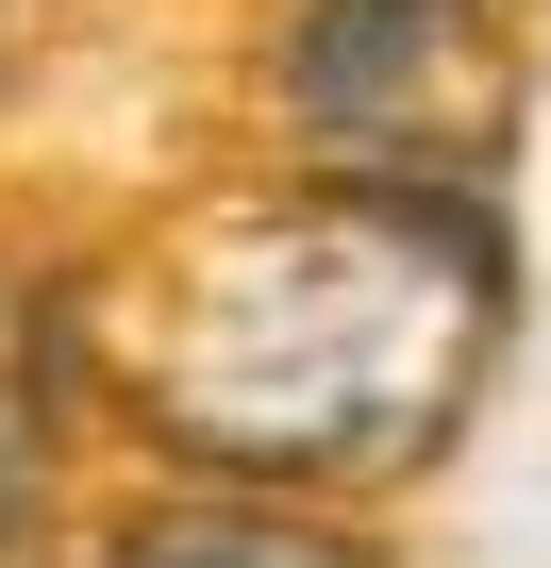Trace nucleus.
<instances>
[{
    "label": "nucleus",
    "mask_w": 551,
    "mask_h": 568,
    "mask_svg": "<svg viewBox=\"0 0 551 568\" xmlns=\"http://www.w3.org/2000/svg\"><path fill=\"white\" fill-rule=\"evenodd\" d=\"M251 134L385 184H501L518 151V0H267Z\"/></svg>",
    "instance_id": "nucleus-2"
},
{
    "label": "nucleus",
    "mask_w": 551,
    "mask_h": 568,
    "mask_svg": "<svg viewBox=\"0 0 551 568\" xmlns=\"http://www.w3.org/2000/svg\"><path fill=\"white\" fill-rule=\"evenodd\" d=\"M68 335L101 435L151 468L401 501L501 385L518 234L501 184H385L267 151L251 184H201L134 251L68 267Z\"/></svg>",
    "instance_id": "nucleus-1"
},
{
    "label": "nucleus",
    "mask_w": 551,
    "mask_h": 568,
    "mask_svg": "<svg viewBox=\"0 0 551 568\" xmlns=\"http://www.w3.org/2000/svg\"><path fill=\"white\" fill-rule=\"evenodd\" d=\"M51 568H401L368 535V501H302V485H201V468H134L68 518Z\"/></svg>",
    "instance_id": "nucleus-3"
},
{
    "label": "nucleus",
    "mask_w": 551,
    "mask_h": 568,
    "mask_svg": "<svg viewBox=\"0 0 551 568\" xmlns=\"http://www.w3.org/2000/svg\"><path fill=\"white\" fill-rule=\"evenodd\" d=\"M18 34H34V0H0V101H18Z\"/></svg>",
    "instance_id": "nucleus-4"
}]
</instances>
